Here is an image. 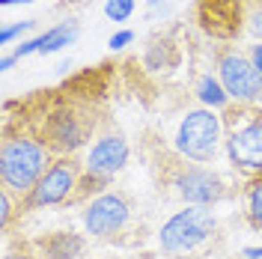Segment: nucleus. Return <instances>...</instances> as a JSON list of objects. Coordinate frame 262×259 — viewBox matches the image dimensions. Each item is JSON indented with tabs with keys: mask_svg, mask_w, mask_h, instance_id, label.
I'll return each instance as SVG.
<instances>
[{
	"mask_svg": "<svg viewBox=\"0 0 262 259\" xmlns=\"http://www.w3.org/2000/svg\"><path fill=\"white\" fill-rule=\"evenodd\" d=\"M51 164H54V152L42 143V137L6 134L0 143V188L24 200Z\"/></svg>",
	"mask_w": 262,
	"mask_h": 259,
	"instance_id": "obj_1",
	"label": "nucleus"
},
{
	"mask_svg": "<svg viewBox=\"0 0 262 259\" xmlns=\"http://www.w3.org/2000/svg\"><path fill=\"white\" fill-rule=\"evenodd\" d=\"M224 149L229 164L247 179L262 176V111L256 104H232L224 114Z\"/></svg>",
	"mask_w": 262,
	"mask_h": 259,
	"instance_id": "obj_2",
	"label": "nucleus"
},
{
	"mask_svg": "<svg viewBox=\"0 0 262 259\" xmlns=\"http://www.w3.org/2000/svg\"><path fill=\"white\" fill-rule=\"evenodd\" d=\"M173 146L185 161L212 164L224 146V116L212 107H194L182 116Z\"/></svg>",
	"mask_w": 262,
	"mask_h": 259,
	"instance_id": "obj_3",
	"label": "nucleus"
},
{
	"mask_svg": "<svg viewBox=\"0 0 262 259\" xmlns=\"http://www.w3.org/2000/svg\"><path fill=\"white\" fill-rule=\"evenodd\" d=\"M214 229H217V218L209 206H185L164 221L158 244L167 256H188L212 239Z\"/></svg>",
	"mask_w": 262,
	"mask_h": 259,
	"instance_id": "obj_4",
	"label": "nucleus"
},
{
	"mask_svg": "<svg viewBox=\"0 0 262 259\" xmlns=\"http://www.w3.org/2000/svg\"><path fill=\"white\" fill-rule=\"evenodd\" d=\"M83 164L75 158H54L45 176L33 185V191L24 200H18V211H36V209H51V206H63L72 203L78 188H81Z\"/></svg>",
	"mask_w": 262,
	"mask_h": 259,
	"instance_id": "obj_5",
	"label": "nucleus"
},
{
	"mask_svg": "<svg viewBox=\"0 0 262 259\" xmlns=\"http://www.w3.org/2000/svg\"><path fill=\"white\" fill-rule=\"evenodd\" d=\"M214 75L224 83L232 104H259L262 101V78L250 54L235 48H221L214 54Z\"/></svg>",
	"mask_w": 262,
	"mask_h": 259,
	"instance_id": "obj_6",
	"label": "nucleus"
},
{
	"mask_svg": "<svg viewBox=\"0 0 262 259\" xmlns=\"http://www.w3.org/2000/svg\"><path fill=\"white\" fill-rule=\"evenodd\" d=\"M90 131H93V122H90L81 111H75V107L66 104V107H54V111L45 116L39 137H42V143L54 152V158H72V155L86 143Z\"/></svg>",
	"mask_w": 262,
	"mask_h": 259,
	"instance_id": "obj_7",
	"label": "nucleus"
},
{
	"mask_svg": "<svg viewBox=\"0 0 262 259\" xmlns=\"http://www.w3.org/2000/svg\"><path fill=\"white\" fill-rule=\"evenodd\" d=\"M83 229L93 239H114L131 224V203L122 191H104L86 203L81 214Z\"/></svg>",
	"mask_w": 262,
	"mask_h": 259,
	"instance_id": "obj_8",
	"label": "nucleus"
},
{
	"mask_svg": "<svg viewBox=\"0 0 262 259\" xmlns=\"http://www.w3.org/2000/svg\"><path fill=\"white\" fill-rule=\"evenodd\" d=\"M173 194L185 200V206H214L227 197V185L206 164H179L170 179Z\"/></svg>",
	"mask_w": 262,
	"mask_h": 259,
	"instance_id": "obj_9",
	"label": "nucleus"
},
{
	"mask_svg": "<svg viewBox=\"0 0 262 259\" xmlns=\"http://www.w3.org/2000/svg\"><path fill=\"white\" fill-rule=\"evenodd\" d=\"M128 140L122 137V134H101L96 143L90 146V152H86V161H83V176L86 179H96L98 185H104L107 188V182L119 173V170H125V164H128Z\"/></svg>",
	"mask_w": 262,
	"mask_h": 259,
	"instance_id": "obj_10",
	"label": "nucleus"
},
{
	"mask_svg": "<svg viewBox=\"0 0 262 259\" xmlns=\"http://www.w3.org/2000/svg\"><path fill=\"white\" fill-rule=\"evenodd\" d=\"M39 247H42L45 259H83L86 242H83L78 232H54Z\"/></svg>",
	"mask_w": 262,
	"mask_h": 259,
	"instance_id": "obj_11",
	"label": "nucleus"
},
{
	"mask_svg": "<svg viewBox=\"0 0 262 259\" xmlns=\"http://www.w3.org/2000/svg\"><path fill=\"white\" fill-rule=\"evenodd\" d=\"M194 93L203 101V107H212V111H227V107H232V101H229L224 83L217 81V75H203L196 81Z\"/></svg>",
	"mask_w": 262,
	"mask_h": 259,
	"instance_id": "obj_12",
	"label": "nucleus"
},
{
	"mask_svg": "<svg viewBox=\"0 0 262 259\" xmlns=\"http://www.w3.org/2000/svg\"><path fill=\"white\" fill-rule=\"evenodd\" d=\"M75 36H78L75 21H63V24L45 30L42 36H36V39H39V54H57V51H63Z\"/></svg>",
	"mask_w": 262,
	"mask_h": 259,
	"instance_id": "obj_13",
	"label": "nucleus"
},
{
	"mask_svg": "<svg viewBox=\"0 0 262 259\" xmlns=\"http://www.w3.org/2000/svg\"><path fill=\"white\" fill-rule=\"evenodd\" d=\"M245 214L253 229H262V176L247 179L245 185Z\"/></svg>",
	"mask_w": 262,
	"mask_h": 259,
	"instance_id": "obj_14",
	"label": "nucleus"
},
{
	"mask_svg": "<svg viewBox=\"0 0 262 259\" xmlns=\"http://www.w3.org/2000/svg\"><path fill=\"white\" fill-rule=\"evenodd\" d=\"M104 15L111 21H128L134 15V0H104Z\"/></svg>",
	"mask_w": 262,
	"mask_h": 259,
	"instance_id": "obj_15",
	"label": "nucleus"
},
{
	"mask_svg": "<svg viewBox=\"0 0 262 259\" xmlns=\"http://www.w3.org/2000/svg\"><path fill=\"white\" fill-rule=\"evenodd\" d=\"M12 197L6 188H0V227L6 229L9 224H12V214H15V203H12Z\"/></svg>",
	"mask_w": 262,
	"mask_h": 259,
	"instance_id": "obj_16",
	"label": "nucleus"
},
{
	"mask_svg": "<svg viewBox=\"0 0 262 259\" xmlns=\"http://www.w3.org/2000/svg\"><path fill=\"white\" fill-rule=\"evenodd\" d=\"M247 30L262 42V0H259V3H253V6L247 9Z\"/></svg>",
	"mask_w": 262,
	"mask_h": 259,
	"instance_id": "obj_17",
	"label": "nucleus"
},
{
	"mask_svg": "<svg viewBox=\"0 0 262 259\" xmlns=\"http://www.w3.org/2000/svg\"><path fill=\"white\" fill-rule=\"evenodd\" d=\"M33 27H36V21H18V24H12V27H3V33H0V42H3V45H9L15 36L33 30Z\"/></svg>",
	"mask_w": 262,
	"mask_h": 259,
	"instance_id": "obj_18",
	"label": "nucleus"
},
{
	"mask_svg": "<svg viewBox=\"0 0 262 259\" xmlns=\"http://www.w3.org/2000/svg\"><path fill=\"white\" fill-rule=\"evenodd\" d=\"M131 42H134V33L131 30H119V33H114V36L107 39V45H111L114 51H122L125 45H131Z\"/></svg>",
	"mask_w": 262,
	"mask_h": 259,
	"instance_id": "obj_19",
	"label": "nucleus"
},
{
	"mask_svg": "<svg viewBox=\"0 0 262 259\" xmlns=\"http://www.w3.org/2000/svg\"><path fill=\"white\" fill-rule=\"evenodd\" d=\"M250 60H253V66H256V72H259V78H262V42H256V45H250Z\"/></svg>",
	"mask_w": 262,
	"mask_h": 259,
	"instance_id": "obj_20",
	"label": "nucleus"
},
{
	"mask_svg": "<svg viewBox=\"0 0 262 259\" xmlns=\"http://www.w3.org/2000/svg\"><path fill=\"white\" fill-rule=\"evenodd\" d=\"M3 259H39L36 253H30V250H9Z\"/></svg>",
	"mask_w": 262,
	"mask_h": 259,
	"instance_id": "obj_21",
	"label": "nucleus"
},
{
	"mask_svg": "<svg viewBox=\"0 0 262 259\" xmlns=\"http://www.w3.org/2000/svg\"><path fill=\"white\" fill-rule=\"evenodd\" d=\"M242 256H245V259H262V247H245V250H242Z\"/></svg>",
	"mask_w": 262,
	"mask_h": 259,
	"instance_id": "obj_22",
	"label": "nucleus"
},
{
	"mask_svg": "<svg viewBox=\"0 0 262 259\" xmlns=\"http://www.w3.org/2000/svg\"><path fill=\"white\" fill-rule=\"evenodd\" d=\"M12 63H15V54L3 57V60H0V72H9V69H12Z\"/></svg>",
	"mask_w": 262,
	"mask_h": 259,
	"instance_id": "obj_23",
	"label": "nucleus"
},
{
	"mask_svg": "<svg viewBox=\"0 0 262 259\" xmlns=\"http://www.w3.org/2000/svg\"><path fill=\"white\" fill-rule=\"evenodd\" d=\"M0 3H3V6H12V3H15V0H0Z\"/></svg>",
	"mask_w": 262,
	"mask_h": 259,
	"instance_id": "obj_24",
	"label": "nucleus"
},
{
	"mask_svg": "<svg viewBox=\"0 0 262 259\" xmlns=\"http://www.w3.org/2000/svg\"><path fill=\"white\" fill-rule=\"evenodd\" d=\"M149 3H152V6H158V3H161V0H149Z\"/></svg>",
	"mask_w": 262,
	"mask_h": 259,
	"instance_id": "obj_25",
	"label": "nucleus"
},
{
	"mask_svg": "<svg viewBox=\"0 0 262 259\" xmlns=\"http://www.w3.org/2000/svg\"><path fill=\"white\" fill-rule=\"evenodd\" d=\"M83 259H104V256H83Z\"/></svg>",
	"mask_w": 262,
	"mask_h": 259,
	"instance_id": "obj_26",
	"label": "nucleus"
},
{
	"mask_svg": "<svg viewBox=\"0 0 262 259\" xmlns=\"http://www.w3.org/2000/svg\"><path fill=\"white\" fill-rule=\"evenodd\" d=\"M15 3H33V0H15Z\"/></svg>",
	"mask_w": 262,
	"mask_h": 259,
	"instance_id": "obj_27",
	"label": "nucleus"
}]
</instances>
